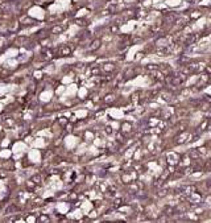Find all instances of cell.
<instances>
[{
  "label": "cell",
  "instance_id": "6da1fadb",
  "mask_svg": "<svg viewBox=\"0 0 211 223\" xmlns=\"http://www.w3.org/2000/svg\"><path fill=\"white\" fill-rule=\"evenodd\" d=\"M99 45H100V41H99V40H95V41H93L91 46H90V49H91V50H95V49H98V48H99Z\"/></svg>",
  "mask_w": 211,
  "mask_h": 223
},
{
  "label": "cell",
  "instance_id": "7a4b0ae2",
  "mask_svg": "<svg viewBox=\"0 0 211 223\" xmlns=\"http://www.w3.org/2000/svg\"><path fill=\"white\" fill-rule=\"evenodd\" d=\"M69 53H70V49H67V48H62L58 54H60V56H66V54H69Z\"/></svg>",
  "mask_w": 211,
  "mask_h": 223
},
{
  "label": "cell",
  "instance_id": "3957f363",
  "mask_svg": "<svg viewBox=\"0 0 211 223\" xmlns=\"http://www.w3.org/2000/svg\"><path fill=\"white\" fill-rule=\"evenodd\" d=\"M33 180H34L36 182H40V181H41V180H40V177H37V176H36V177H33Z\"/></svg>",
  "mask_w": 211,
  "mask_h": 223
}]
</instances>
